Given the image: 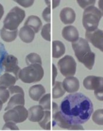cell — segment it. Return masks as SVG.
Instances as JSON below:
<instances>
[{
    "label": "cell",
    "instance_id": "cb8c5ba5",
    "mask_svg": "<svg viewBox=\"0 0 103 131\" xmlns=\"http://www.w3.org/2000/svg\"><path fill=\"white\" fill-rule=\"evenodd\" d=\"M26 62L28 66L32 64H40L42 65V62L40 55L36 53H30L26 57Z\"/></svg>",
    "mask_w": 103,
    "mask_h": 131
},
{
    "label": "cell",
    "instance_id": "d6a6232c",
    "mask_svg": "<svg viewBox=\"0 0 103 131\" xmlns=\"http://www.w3.org/2000/svg\"><path fill=\"white\" fill-rule=\"evenodd\" d=\"M77 2L78 3V4L84 9H85L87 7L90 6V5H94L95 3V0L94 1H79L78 0Z\"/></svg>",
    "mask_w": 103,
    "mask_h": 131
},
{
    "label": "cell",
    "instance_id": "7a4b0ae2",
    "mask_svg": "<svg viewBox=\"0 0 103 131\" xmlns=\"http://www.w3.org/2000/svg\"><path fill=\"white\" fill-rule=\"evenodd\" d=\"M72 46L78 61L83 63L88 70H92L94 65L95 55L91 51L87 40L81 37L77 41L72 43Z\"/></svg>",
    "mask_w": 103,
    "mask_h": 131
},
{
    "label": "cell",
    "instance_id": "30bf717a",
    "mask_svg": "<svg viewBox=\"0 0 103 131\" xmlns=\"http://www.w3.org/2000/svg\"><path fill=\"white\" fill-rule=\"evenodd\" d=\"M86 40L103 52V31L97 29L93 31H86Z\"/></svg>",
    "mask_w": 103,
    "mask_h": 131
},
{
    "label": "cell",
    "instance_id": "484cf974",
    "mask_svg": "<svg viewBox=\"0 0 103 131\" xmlns=\"http://www.w3.org/2000/svg\"><path fill=\"white\" fill-rule=\"evenodd\" d=\"M39 105L42 107L43 110H50V94L48 93L44 95L40 100H39Z\"/></svg>",
    "mask_w": 103,
    "mask_h": 131
},
{
    "label": "cell",
    "instance_id": "9c48e42d",
    "mask_svg": "<svg viewBox=\"0 0 103 131\" xmlns=\"http://www.w3.org/2000/svg\"><path fill=\"white\" fill-rule=\"evenodd\" d=\"M53 123H56L60 128L69 130H83V127L80 125H72L65 119L58 108V106L55 102L53 103Z\"/></svg>",
    "mask_w": 103,
    "mask_h": 131
},
{
    "label": "cell",
    "instance_id": "f35d334b",
    "mask_svg": "<svg viewBox=\"0 0 103 131\" xmlns=\"http://www.w3.org/2000/svg\"><path fill=\"white\" fill-rule=\"evenodd\" d=\"M3 102L0 100V112H1V110H2V108H3Z\"/></svg>",
    "mask_w": 103,
    "mask_h": 131
},
{
    "label": "cell",
    "instance_id": "5bb4252c",
    "mask_svg": "<svg viewBox=\"0 0 103 131\" xmlns=\"http://www.w3.org/2000/svg\"><path fill=\"white\" fill-rule=\"evenodd\" d=\"M62 35L65 40L70 42H75L79 39L77 29L73 26H68L63 28Z\"/></svg>",
    "mask_w": 103,
    "mask_h": 131
},
{
    "label": "cell",
    "instance_id": "4316f807",
    "mask_svg": "<svg viewBox=\"0 0 103 131\" xmlns=\"http://www.w3.org/2000/svg\"><path fill=\"white\" fill-rule=\"evenodd\" d=\"M93 122L99 125H103V109H98L94 112L93 117Z\"/></svg>",
    "mask_w": 103,
    "mask_h": 131
},
{
    "label": "cell",
    "instance_id": "e575fe53",
    "mask_svg": "<svg viewBox=\"0 0 103 131\" xmlns=\"http://www.w3.org/2000/svg\"><path fill=\"white\" fill-rule=\"evenodd\" d=\"M16 2V3H17L18 4H19L20 5H21V6H23L24 7H25V8H27V7H30L31 5H32L33 4V3H34V1H32V0H31V1H15Z\"/></svg>",
    "mask_w": 103,
    "mask_h": 131
},
{
    "label": "cell",
    "instance_id": "f1b7e54d",
    "mask_svg": "<svg viewBox=\"0 0 103 131\" xmlns=\"http://www.w3.org/2000/svg\"><path fill=\"white\" fill-rule=\"evenodd\" d=\"M10 97V94L8 90L3 87H0V100L5 103L7 102Z\"/></svg>",
    "mask_w": 103,
    "mask_h": 131
},
{
    "label": "cell",
    "instance_id": "1f68e13d",
    "mask_svg": "<svg viewBox=\"0 0 103 131\" xmlns=\"http://www.w3.org/2000/svg\"><path fill=\"white\" fill-rule=\"evenodd\" d=\"M42 17L44 21L47 22L50 21V6L44 9L42 13Z\"/></svg>",
    "mask_w": 103,
    "mask_h": 131
},
{
    "label": "cell",
    "instance_id": "7402d4cb",
    "mask_svg": "<svg viewBox=\"0 0 103 131\" xmlns=\"http://www.w3.org/2000/svg\"><path fill=\"white\" fill-rule=\"evenodd\" d=\"M65 46L62 42L59 40L53 42V52L52 56L54 58H59L65 53Z\"/></svg>",
    "mask_w": 103,
    "mask_h": 131
},
{
    "label": "cell",
    "instance_id": "8992f818",
    "mask_svg": "<svg viewBox=\"0 0 103 131\" xmlns=\"http://www.w3.org/2000/svg\"><path fill=\"white\" fill-rule=\"evenodd\" d=\"M29 117V111L24 106H18L6 111L3 115L5 123L12 122L15 123H22Z\"/></svg>",
    "mask_w": 103,
    "mask_h": 131
},
{
    "label": "cell",
    "instance_id": "6da1fadb",
    "mask_svg": "<svg viewBox=\"0 0 103 131\" xmlns=\"http://www.w3.org/2000/svg\"><path fill=\"white\" fill-rule=\"evenodd\" d=\"M59 110L67 122L72 125L87 122L93 112V104L88 97L81 93H72L62 100Z\"/></svg>",
    "mask_w": 103,
    "mask_h": 131
},
{
    "label": "cell",
    "instance_id": "836d02e7",
    "mask_svg": "<svg viewBox=\"0 0 103 131\" xmlns=\"http://www.w3.org/2000/svg\"><path fill=\"white\" fill-rule=\"evenodd\" d=\"M94 95L98 100L103 101V86L94 90Z\"/></svg>",
    "mask_w": 103,
    "mask_h": 131
},
{
    "label": "cell",
    "instance_id": "7c38bea8",
    "mask_svg": "<svg viewBox=\"0 0 103 131\" xmlns=\"http://www.w3.org/2000/svg\"><path fill=\"white\" fill-rule=\"evenodd\" d=\"M62 85L66 92L74 93L78 91L79 89V81L77 78L74 77H69L63 80Z\"/></svg>",
    "mask_w": 103,
    "mask_h": 131
},
{
    "label": "cell",
    "instance_id": "44dd1931",
    "mask_svg": "<svg viewBox=\"0 0 103 131\" xmlns=\"http://www.w3.org/2000/svg\"><path fill=\"white\" fill-rule=\"evenodd\" d=\"M18 35V30H9L4 27L2 28L0 31V36L1 39L5 42H12L16 39Z\"/></svg>",
    "mask_w": 103,
    "mask_h": 131
},
{
    "label": "cell",
    "instance_id": "52a82bcc",
    "mask_svg": "<svg viewBox=\"0 0 103 131\" xmlns=\"http://www.w3.org/2000/svg\"><path fill=\"white\" fill-rule=\"evenodd\" d=\"M58 66L61 74L66 78L75 74L76 63L72 56L65 55L58 61Z\"/></svg>",
    "mask_w": 103,
    "mask_h": 131
},
{
    "label": "cell",
    "instance_id": "d4e9b609",
    "mask_svg": "<svg viewBox=\"0 0 103 131\" xmlns=\"http://www.w3.org/2000/svg\"><path fill=\"white\" fill-rule=\"evenodd\" d=\"M50 110L44 111V116L40 122L39 125L44 130L50 129Z\"/></svg>",
    "mask_w": 103,
    "mask_h": 131
},
{
    "label": "cell",
    "instance_id": "e0dca14e",
    "mask_svg": "<svg viewBox=\"0 0 103 131\" xmlns=\"http://www.w3.org/2000/svg\"><path fill=\"white\" fill-rule=\"evenodd\" d=\"M46 90L44 87L41 84H37L31 86L29 89V93L30 98L34 101H39L45 94Z\"/></svg>",
    "mask_w": 103,
    "mask_h": 131
},
{
    "label": "cell",
    "instance_id": "9a60e30c",
    "mask_svg": "<svg viewBox=\"0 0 103 131\" xmlns=\"http://www.w3.org/2000/svg\"><path fill=\"white\" fill-rule=\"evenodd\" d=\"M60 19L65 24H72L76 19V14L74 10L70 7H65L61 11Z\"/></svg>",
    "mask_w": 103,
    "mask_h": 131
},
{
    "label": "cell",
    "instance_id": "ac0fdd59",
    "mask_svg": "<svg viewBox=\"0 0 103 131\" xmlns=\"http://www.w3.org/2000/svg\"><path fill=\"white\" fill-rule=\"evenodd\" d=\"M24 26L30 27L35 33H37L42 27V22L38 16H30L26 20Z\"/></svg>",
    "mask_w": 103,
    "mask_h": 131
},
{
    "label": "cell",
    "instance_id": "3957f363",
    "mask_svg": "<svg viewBox=\"0 0 103 131\" xmlns=\"http://www.w3.org/2000/svg\"><path fill=\"white\" fill-rule=\"evenodd\" d=\"M101 17V13L96 7L90 5L87 7L82 16V24L87 31L96 30Z\"/></svg>",
    "mask_w": 103,
    "mask_h": 131
},
{
    "label": "cell",
    "instance_id": "277c9868",
    "mask_svg": "<svg viewBox=\"0 0 103 131\" xmlns=\"http://www.w3.org/2000/svg\"><path fill=\"white\" fill-rule=\"evenodd\" d=\"M44 77V70L40 64H32L22 69L19 74V79L26 84L37 83Z\"/></svg>",
    "mask_w": 103,
    "mask_h": 131
},
{
    "label": "cell",
    "instance_id": "d590c367",
    "mask_svg": "<svg viewBox=\"0 0 103 131\" xmlns=\"http://www.w3.org/2000/svg\"><path fill=\"white\" fill-rule=\"evenodd\" d=\"M58 75V71L56 70V68L55 66V65L53 64V85H54L55 83V78L57 77Z\"/></svg>",
    "mask_w": 103,
    "mask_h": 131
},
{
    "label": "cell",
    "instance_id": "74e56055",
    "mask_svg": "<svg viewBox=\"0 0 103 131\" xmlns=\"http://www.w3.org/2000/svg\"><path fill=\"white\" fill-rule=\"evenodd\" d=\"M4 13V7L1 4H0V20L3 17Z\"/></svg>",
    "mask_w": 103,
    "mask_h": 131
},
{
    "label": "cell",
    "instance_id": "83f0119b",
    "mask_svg": "<svg viewBox=\"0 0 103 131\" xmlns=\"http://www.w3.org/2000/svg\"><path fill=\"white\" fill-rule=\"evenodd\" d=\"M41 36L47 41H50V23L46 24L42 27Z\"/></svg>",
    "mask_w": 103,
    "mask_h": 131
},
{
    "label": "cell",
    "instance_id": "8fae6325",
    "mask_svg": "<svg viewBox=\"0 0 103 131\" xmlns=\"http://www.w3.org/2000/svg\"><path fill=\"white\" fill-rule=\"evenodd\" d=\"M85 89L89 90H96L103 86V77L94 75L88 76L83 81Z\"/></svg>",
    "mask_w": 103,
    "mask_h": 131
},
{
    "label": "cell",
    "instance_id": "4fadbf2b",
    "mask_svg": "<svg viewBox=\"0 0 103 131\" xmlns=\"http://www.w3.org/2000/svg\"><path fill=\"white\" fill-rule=\"evenodd\" d=\"M44 116V111L40 105L31 107L29 109V120L32 122H40Z\"/></svg>",
    "mask_w": 103,
    "mask_h": 131
},
{
    "label": "cell",
    "instance_id": "8d00e7d4",
    "mask_svg": "<svg viewBox=\"0 0 103 131\" xmlns=\"http://www.w3.org/2000/svg\"><path fill=\"white\" fill-rule=\"evenodd\" d=\"M98 7L101 13L102 16H103V0H100L98 1Z\"/></svg>",
    "mask_w": 103,
    "mask_h": 131
},
{
    "label": "cell",
    "instance_id": "4dcf8cb0",
    "mask_svg": "<svg viewBox=\"0 0 103 131\" xmlns=\"http://www.w3.org/2000/svg\"><path fill=\"white\" fill-rule=\"evenodd\" d=\"M19 130L16 123L12 122H6L3 127V130Z\"/></svg>",
    "mask_w": 103,
    "mask_h": 131
},
{
    "label": "cell",
    "instance_id": "ffe728a7",
    "mask_svg": "<svg viewBox=\"0 0 103 131\" xmlns=\"http://www.w3.org/2000/svg\"><path fill=\"white\" fill-rule=\"evenodd\" d=\"M17 79L14 75L9 73H5L0 77V87L7 88L14 85Z\"/></svg>",
    "mask_w": 103,
    "mask_h": 131
},
{
    "label": "cell",
    "instance_id": "d6986e66",
    "mask_svg": "<svg viewBox=\"0 0 103 131\" xmlns=\"http://www.w3.org/2000/svg\"><path fill=\"white\" fill-rule=\"evenodd\" d=\"M25 104L24 95L22 94H16L12 95L7 106L5 108V111L12 109L16 106H24Z\"/></svg>",
    "mask_w": 103,
    "mask_h": 131
},
{
    "label": "cell",
    "instance_id": "f546056e",
    "mask_svg": "<svg viewBox=\"0 0 103 131\" xmlns=\"http://www.w3.org/2000/svg\"><path fill=\"white\" fill-rule=\"evenodd\" d=\"M8 91L10 95H14L16 94H22L24 95V92L23 89L18 85H13L8 88Z\"/></svg>",
    "mask_w": 103,
    "mask_h": 131
},
{
    "label": "cell",
    "instance_id": "2e32d148",
    "mask_svg": "<svg viewBox=\"0 0 103 131\" xmlns=\"http://www.w3.org/2000/svg\"><path fill=\"white\" fill-rule=\"evenodd\" d=\"M19 37L23 42L30 43L32 42L35 39V33L33 29L27 26H23L20 29L18 33Z\"/></svg>",
    "mask_w": 103,
    "mask_h": 131
},
{
    "label": "cell",
    "instance_id": "5b68a950",
    "mask_svg": "<svg viewBox=\"0 0 103 131\" xmlns=\"http://www.w3.org/2000/svg\"><path fill=\"white\" fill-rule=\"evenodd\" d=\"M26 13L23 9L17 6L10 11L3 21V27L9 30H15L23 21Z\"/></svg>",
    "mask_w": 103,
    "mask_h": 131
},
{
    "label": "cell",
    "instance_id": "ba28073f",
    "mask_svg": "<svg viewBox=\"0 0 103 131\" xmlns=\"http://www.w3.org/2000/svg\"><path fill=\"white\" fill-rule=\"evenodd\" d=\"M1 64L4 68L5 73H12L17 80L19 79V74L21 70L18 67V59L16 57L12 55H5L2 61Z\"/></svg>",
    "mask_w": 103,
    "mask_h": 131
},
{
    "label": "cell",
    "instance_id": "603a6c76",
    "mask_svg": "<svg viewBox=\"0 0 103 131\" xmlns=\"http://www.w3.org/2000/svg\"><path fill=\"white\" fill-rule=\"evenodd\" d=\"M65 91L63 87L62 83L60 81L55 82L52 91V97L54 99H59L65 94Z\"/></svg>",
    "mask_w": 103,
    "mask_h": 131
}]
</instances>
